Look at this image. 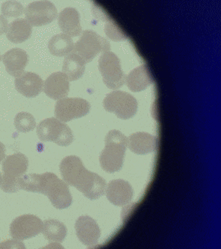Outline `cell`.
Instances as JSON below:
<instances>
[{"mask_svg":"<svg viewBox=\"0 0 221 249\" xmlns=\"http://www.w3.org/2000/svg\"><path fill=\"white\" fill-rule=\"evenodd\" d=\"M60 171L67 184L77 188L90 200L100 198L106 193V181L87 170L76 156L65 157L60 164Z\"/></svg>","mask_w":221,"mask_h":249,"instance_id":"6da1fadb","label":"cell"},{"mask_svg":"<svg viewBox=\"0 0 221 249\" xmlns=\"http://www.w3.org/2000/svg\"><path fill=\"white\" fill-rule=\"evenodd\" d=\"M18 190L41 193L47 196L53 207L58 210L68 208L73 203V197L68 184L55 174H27L18 178Z\"/></svg>","mask_w":221,"mask_h":249,"instance_id":"7a4b0ae2","label":"cell"},{"mask_svg":"<svg viewBox=\"0 0 221 249\" xmlns=\"http://www.w3.org/2000/svg\"><path fill=\"white\" fill-rule=\"evenodd\" d=\"M128 144L129 140L120 131L108 133L106 146L100 156V166L104 171L114 173L121 170Z\"/></svg>","mask_w":221,"mask_h":249,"instance_id":"3957f363","label":"cell"},{"mask_svg":"<svg viewBox=\"0 0 221 249\" xmlns=\"http://www.w3.org/2000/svg\"><path fill=\"white\" fill-rule=\"evenodd\" d=\"M28 167V159L21 153L8 156L2 162V190L5 193L18 191V180L25 174Z\"/></svg>","mask_w":221,"mask_h":249,"instance_id":"277c9868","label":"cell"},{"mask_svg":"<svg viewBox=\"0 0 221 249\" xmlns=\"http://www.w3.org/2000/svg\"><path fill=\"white\" fill-rule=\"evenodd\" d=\"M37 135L41 141L53 142L62 147L70 145L74 140L70 127L54 117L40 122L37 126Z\"/></svg>","mask_w":221,"mask_h":249,"instance_id":"5b68a950","label":"cell"},{"mask_svg":"<svg viewBox=\"0 0 221 249\" xmlns=\"http://www.w3.org/2000/svg\"><path fill=\"white\" fill-rule=\"evenodd\" d=\"M98 67L103 83L108 88L118 89L124 85L126 75L122 70L120 59L114 53H103L99 58Z\"/></svg>","mask_w":221,"mask_h":249,"instance_id":"8992f818","label":"cell"},{"mask_svg":"<svg viewBox=\"0 0 221 249\" xmlns=\"http://www.w3.org/2000/svg\"><path fill=\"white\" fill-rule=\"evenodd\" d=\"M103 107L106 111L114 113L118 118L129 120L137 112L138 103L129 93L114 91L109 93L103 100Z\"/></svg>","mask_w":221,"mask_h":249,"instance_id":"52a82bcc","label":"cell"},{"mask_svg":"<svg viewBox=\"0 0 221 249\" xmlns=\"http://www.w3.org/2000/svg\"><path fill=\"white\" fill-rule=\"evenodd\" d=\"M110 50L109 41L96 34L94 31L87 30L74 46V53L81 57L86 64L91 62L94 57L100 53H105Z\"/></svg>","mask_w":221,"mask_h":249,"instance_id":"ba28073f","label":"cell"},{"mask_svg":"<svg viewBox=\"0 0 221 249\" xmlns=\"http://www.w3.org/2000/svg\"><path fill=\"white\" fill-rule=\"evenodd\" d=\"M91 105L88 101L80 97H64L57 101L55 115L62 122H70L84 117L90 112Z\"/></svg>","mask_w":221,"mask_h":249,"instance_id":"9c48e42d","label":"cell"},{"mask_svg":"<svg viewBox=\"0 0 221 249\" xmlns=\"http://www.w3.org/2000/svg\"><path fill=\"white\" fill-rule=\"evenodd\" d=\"M44 222L34 214H24L17 217L10 227L11 237L17 240L32 238L42 232Z\"/></svg>","mask_w":221,"mask_h":249,"instance_id":"30bf717a","label":"cell"},{"mask_svg":"<svg viewBox=\"0 0 221 249\" xmlns=\"http://www.w3.org/2000/svg\"><path fill=\"white\" fill-rule=\"evenodd\" d=\"M58 11L50 1H35L28 4L25 8L27 21L34 26H42L55 19Z\"/></svg>","mask_w":221,"mask_h":249,"instance_id":"8fae6325","label":"cell"},{"mask_svg":"<svg viewBox=\"0 0 221 249\" xmlns=\"http://www.w3.org/2000/svg\"><path fill=\"white\" fill-rule=\"evenodd\" d=\"M75 230L79 240L88 247L97 244L101 235L98 224L90 216H80L76 221Z\"/></svg>","mask_w":221,"mask_h":249,"instance_id":"7c38bea8","label":"cell"},{"mask_svg":"<svg viewBox=\"0 0 221 249\" xmlns=\"http://www.w3.org/2000/svg\"><path fill=\"white\" fill-rule=\"evenodd\" d=\"M106 193L110 203L118 207H124L131 201L133 190L128 181L117 179L110 181L108 184Z\"/></svg>","mask_w":221,"mask_h":249,"instance_id":"4fadbf2b","label":"cell"},{"mask_svg":"<svg viewBox=\"0 0 221 249\" xmlns=\"http://www.w3.org/2000/svg\"><path fill=\"white\" fill-rule=\"evenodd\" d=\"M44 91L53 100H61L68 95L70 80L64 72L53 73L44 83Z\"/></svg>","mask_w":221,"mask_h":249,"instance_id":"5bb4252c","label":"cell"},{"mask_svg":"<svg viewBox=\"0 0 221 249\" xmlns=\"http://www.w3.org/2000/svg\"><path fill=\"white\" fill-rule=\"evenodd\" d=\"M17 91L27 97H35L43 90L44 81L36 73L25 71L15 79Z\"/></svg>","mask_w":221,"mask_h":249,"instance_id":"9a60e30c","label":"cell"},{"mask_svg":"<svg viewBox=\"0 0 221 249\" xmlns=\"http://www.w3.org/2000/svg\"><path fill=\"white\" fill-rule=\"evenodd\" d=\"M130 151L138 155H146L156 151L158 140L156 137L146 132L133 133L129 139Z\"/></svg>","mask_w":221,"mask_h":249,"instance_id":"2e32d148","label":"cell"},{"mask_svg":"<svg viewBox=\"0 0 221 249\" xmlns=\"http://www.w3.org/2000/svg\"><path fill=\"white\" fill-rule=\"evenodd\" d=\"M2 61L7 71L14 77L22 74L28 63V55L22 49L13 48L2 55Z\"/></svg>","mask_w":221,"mask_h":249,"instance_id":"e0dca14e","label":"cell"},{"mask_svg":"<svg viewBox=\"0 0 221 249\" xmlns=\"http://www.w3.org/2000/svg\"><path fill=\"white\" fill-rule=\"evenodd\" d=\"M80 14L74 8H64L58 16L59 28L64 34L70 37L78 36L82 32Z\"/></svg>","mask_w":221,"mask_h":249,"instance_id":"ac0fdd59","label":"cell"},{"mask_svg":"<svg viewBox=\"0 0 221 249\" xmlns=\"http://www.w3.org/2000/svg\"><path fill=\"white\" fill-rule=\"evenodd\" d=\"M153 82L148 68L146 65H142L130 71L126 77L125 83L130 91L138 92L146 89Z\"/></svg>","mask_w":221,"mask_h":249,"instance_id":"d6986e66","label":"cell"},{"mask_svg":"<svg viewBox=\"0 0 221 249\" xmlns=\"http://www.w3.org/2000/svg\"><path fill=\"white\" fill-rule=\"evenodd\" d=\"M32 31V25L27 19L16 18L8 24L7 38L16 44L22 43L31 37Z\"/></svg>","mask_w":221,"mask_h":249,"instance_id":"ffe728a7","label":"cell"},{"mask_svg":"<svg viewBox=\"0 0 221 249\" xmlns=\"http://www.w3.org/2000/svg\"><path fill=\"white\" fill-rule=\"evenodd\" d=\"M85 61L76 53H70L64 58L63 72L71 81L80 79L85 71Z\"/></svg>","mask_w":221,"mask_h":249,"instance_id":"44dd1931","label":"cell"},{"mask_svg":"<svg viewBox=\"0 0 221 249\" xmlns=\"http://www.w3.org/2000/svg\"><path fill=\"white\" fill-rule=\"evenodd\" d=\"M48 48L53 55L65 56L74 50V42L71 37L66 34H57L50 38Z\"/></svg>","mask_w":221,"mask_h":249,"instance_id":"7402d4cb","label":"cell"},{"mask_svg":"<svg viewBox=\"0 0 221 249\" xmlns=\"http://www.w3.org/2000/svg\"><path fill=\"white\" fill-rule=\"evenodd\" d=\"M42 233L48 241L62 243L67 237V229L61 222L50 219L44 222Z\"/></svg>","mask_w":221,"mask_h":249,"instance_id":"603a6c76","label":"cell"},{"mask_svg":"<svg viewBox=\"0 0 221 249\" xmlns=\"http://www.w3.org/2000/svg\"><path fill=\"white\" fill-rule=\"evenodd\" d=\"M14 124L17 131L27 133L34 130L37 123L32 114L27 112H20L17 114L14 119Z\"/></svg>","mask_w":221,"mask_h":249,"instance_id":"cb8c5ba5","label":"cell"},{"mask_svg":"<svg viewBox=\"0 0 221 249\" xmlns=\"http://www.w3.org/2000/svg\"><path fill=\"white\" fill-rule=\"evenodd\" d=\"M2 13L5 17H18L24 13V7L21 2L7 1L2 3Z\"/></svg>","mask_w":221,"mask_h":249,"instance_id":"d4e9b609","label":"cell"},{"mask_svg":"<svg viewBox=\"0 0 221 249\" xmlns=\"http://www.w3.org/2000/svg\"><path fill=\"white\" fill-rule=\"evenodd\" d=\"M105 33L110 39L114 41H120L125 38V35L122 32L121 30L119 29L118 27L115 24H109L105 27Z\"/></svg>","mask_w":221,"mask_h":249,"instance_id":"484cf974","label":"cell"},{"mask_svg":"<svg viewBox=\"0 0 221 249\" xmlns=\"http://www.w3.org/2000/svg\"><path fill=\"white\" fill-rule=\"evenodd\" d=\"M8 28V19L4 16L0 15V35L6 32Z\"/></svg>","mask_w":221,"mask_h":249,"instance_id":"4316f807","label":"cell"},{"mask_svg":"<svg viewBox=\"0 0 221 249\" xmlns=\"http://www.w3.org/2000/svg\"><path fill=\"white\" fill-rule=\"evenodd\" d=\"M5 146L0 142V162L5 159Z\"/></svg>","mask_w":221,"mask_h":249,"instance_id":"83f0119b","label":"cell"},{"mask_svg":"<svg viewBox=\"0 0 221 249\" xmlns=\"http://www.w3.org/2000/svg\"><path fill=\"white\" fill-rule=\"evenodd\" d=\"M2 175H1V173H0V187H1V185H2Z\"/></svg>","mask_w":221,"mask_h":249,"instance_id":"f1b7e54d","label":"cell"},{"mask_svg":"<svg viewBox=\"0 0 221 249\" xmlns=\"http://www.w3.org/2000/svg\"><path fill=\"white\" fill-rule=\"evenodd\" d=\"M0 60H1V56H0Z\"/></svg>","mask_w":221,"mask_h":249,"instance_id":"f546056e","label":"cell"}]
</instances>
